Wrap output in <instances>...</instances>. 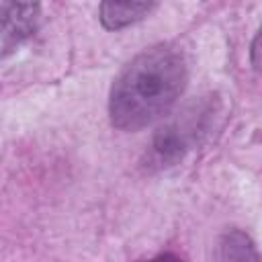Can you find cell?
Returning a JSON list of instances; mask_svg holds the SVG:
<instances>
[{"mask_svg":"<svg viewBox=\"0 0 262 262\" xmlns=\"http://www.w3.org/2000/svg\"><path fill=\"white\" fill-rule=\"evenodd\" d=\"M250 61H252V68L256 72H262V25L250 45Z\"/></svg>","mask_w":262,"mask_h":262,"instance_id":"6","label":"cell"},{"mask_svg":"<svg viewBox=\"0 0 262 262\" xmlns=\"http://www.w3.org/2000/svg\"><path fill=\"white\" fill-rule=\"evenodd\" d=\"M188 82L184 53L158 43L137 53L115 78L108 94V117L121 131H141L176 104Z\"/></svg>","mask_w":262,"mask_h":262,"instance_id":"1","label":"cell"},{"mask_svg":"<svg viewBox=\"0 0 262 262\" xmlns=\"http://www.w3.org/2000/svg\"><path fill=\"white\" fill-rule=\"evenodd\" d=\"M2 25V57L14 51L27 41L39 27V4L33 2H2L0 4Z\"/></svg>","mask_w":262,"mask_h":262,"instance_id":"2","label":"cell"},{"mask_svg":"<svg viewBox=\"0 0 262 262\" xmlns=\"http://www.w3.org/2000/svg\"><path fill=\"white\" fill-rule=\"evenodd\" d=\"M145 262H182L176 254H170V252H166V254H158V256H154V258H149V260H145Z\"/></svg>","mask_w":262,"mask_h":262,"instance_id":"7","label":"cell"},{"mask_svg":"<svg viewBox=\"0 0 262 262\" xmlns=\"http://www.w3.org/2000/svg\"><path fill=\"white\" fill-rule=\"evenodd\" d=\"M213 262H262V256L246 231L227 229L215 242Z\"/></svg>","mask_w":262,"mask_h":262,"instance_id":"4","label":"cell"},{"mask_svg":"<svg viewBox=\"0 0 262 262\" xmlns=\"http://www.w3.org/2000/svg\"><path fill=\"white\" fill-rule=\"evenodd\" d=\"M194 115L196 113H188V117H184L182 121L180 119L174 121L170 127L162 129L156 135L151 143V151H149L151 164L170 166L184 156V151L194 141V131L199 127V117Z\"/></svg>","mask_w":262,"mask_h":262,"instance_id":"3","label":"cell"},{"mask_svg":"<svg viewBox=\"0 0 262 262\" xmlns=\"http://www.w3.org/2000/svg\"><path fill=\"white\" fill-rule=\"evenodd\" d=\"M156 8H158L156 2H102L98 18L104 29L119 31L133 23L143 20Z\"/></svg>","mask_w":262,"mask_h":262,"instance_id":"5","label":"cell"}]
</instances>
